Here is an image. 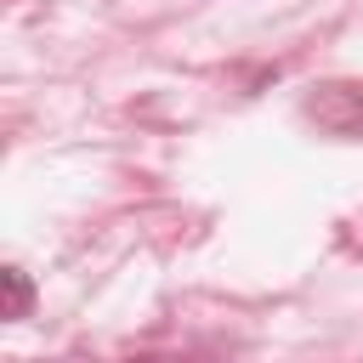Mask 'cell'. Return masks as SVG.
I'll list each match as a JSON object with an SVG mask.
<instances>
[{
    "instance_id": "6da1fadb",
    "label": "cell",
    "mask_w": 363,
    "mask_h": 363,
    "mask_svg": "<svg viewBox=\"0 0 363 363\" xmlns=\"http://www.w3.org/2000/svg\"><path fill=\"white\" fill-rule=\"evenodd\" d=\"M306 119H318L335 136H363V85H346V79L318 85L306 96Z\"/></svg>"
},
{
    "instance_id": "7a4b0ae2",
    "label": "cell",
    "mask_w": 363,
    "mask_h": 363,
    "mask_svg": "<svg viewBox=\"0 0 363 363\" xmlns=\"http://www.w3.org/2000/svg\"><path fill=\"white\" fill-rule=\"evenodd\" d=\"M28 306H34V289H28L23 267H6V318H28Z\"/></svg>"
},
{
    "instance_id": "3957f363",
    "label": "cell",
    "mask_w": 363,
    "mask_h": 363,
    "mask_svg": "<svg viewBox=\"0 0 363 363\" xmlns=\"http://www.w3.org/2000/svg\"><path fill=\"white\" fill-rule=\"evenodd\" d=\"M136 363H159V357H136Z\"/></svg>"
}]
</instances>
